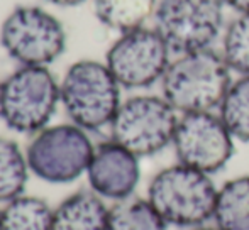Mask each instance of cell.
<instances>
[{"label":"cell","mask_w":249,"mask_h":230,"mask_svg":"<svg viewBox=\"0 0 249 230\" xmlns=\"http://www.w3.org/2000/svg\"><path fill=\"white\" fill-rule=\"evenodd\" d=\"M46 2L53 3V5L58 7H78L82 3H85L87 0H46Z\"/></svg>","instance_id":"21"},{"label":"cell","mask_w":249,"mask_h":230,"mask_svg":"<svg viewBox=\"0 0 249 230\" xmlns=\"http://www.w3.org/2000/svg\"><path fill=\"white\" fill-rule=\"evenodd\" d=\"M212 224L222 230H249V176L226 181L217 191Z\"/></svg>","instance_id":"13"},{"label":"cell","mask_w":249,"mask_h":230,"mask_svg":"<svg viewBox=\"0 0 249 230\" xmlns=\"http://www.w3.org/2000/svg\"><path fill=\"white\" fill-rule=\"evenodd\" d=\"M168 227L148 198L131 197L114 203L108 212L107 230H168Z\"/></svg>","instance_id":"16"},{"label":"cell","mask_w":249,"mask_h":230,"mask_svg":"<svg viewBox=\"0 0 249 230\" xmlns=\"http://www.w3.org/2000/svg\"><path fill=\"white\" fill-rule=\"evenodd\" d=\"M217 112L236 141L249 142V75L232 80Z\"/></svg>","instance_id":"18"},{"label":"cell","mask_w":249,"mask_h":230,"mask_svg":"<svg viewBox=\"0 0 249 230\" xmlns=\"http://www.w3.org/2000/svg\"><path fill=\"white\" fill-rule=\"evenodd\" d=\"M134 152L115 141L95 146L87 169L90 190L114 203L134 197L141 181V164Z\"/></svg>","instance_id":"11"},{"label":"cell","mask_w":249,"mask_h":230,"mask_svg":"<svg viewBox=\"0 0 249 230\" xmlns=\"http://www.w3.org/2000/svg\"><path fill=\"white\" fill-rule=\"evenodd\" d=\"M187 230H222V229H219L215 224H212V222H209V224H203V225H198V227L187 229Z\"/></svg>","instance_id":"22"},{"label":"cell","mask_w":249,"mask_h":230,"mask_svg":"<svg viewBox=\"0 0 249 230\" xmlns=\"http://www.w3.org/2000/svg\"><path fill=\"white\" fill-rule=\"evenodd\" d=\"M234 142L219 112H194L180 115L171 146L178 163L212 176L231 161Z\"/></svg>","instance_id":"10"},{"label":"cell","mask_w":249,"mask_h":230,"mask_svg":"<svg viewBox=\"0 0 249 230\" xmlns=\"http://www.w3.org/2000/svg\"><path fill=\"white\" fill-rule=\"evenodd\" d=\"M180 114L163 95H136L124 100L110 124L112 141L138 158L154 156L173 144Z\"/></svg>","instance_id":"5"},{"label":"cell","mask_w":249,"mask_h":230,"mask_svg":"<svg viewBox=\"0 0 249 230\" xmlns=\"http://www.w3.org/2000/svg\"><path fill=\"white\" fill-rule=\"evenodd\" d=\"M156 7L158 0H93L97 19L121 34L144 27Z\"/></svg>","instance_id":"14"},{"label":"cell","mask_w":249,"mask_h":230,"mask_svg":"<svg viewBox=\"0 0 249 230\" xmlns=\"http://www.w3.org/2000/svg\"><path fill=\"white\" fill-rule=\"evenodd\" d=\"M95 146L75 124L46 127L34 135L26 151L29 169L48 183H71L87 173Z\"/></svg>","instance_id":"7"},{"label":"cell","mask_w":249,"mask_h":230,"mask_svg":"<svg viewBox=\"0 0 249 230\" xmlns=\"http://www.w3.org/2000/svg\"><path fill=\"white\" fill-rule=\"evenodd\" d=\"M53 212L41 198L20 195L0 208V230H51Z\"/></svg>","instance_id":"15"},{"label":"cell","mask_w":249,"mask_h":230,"mask_svg":"<svg viewBox=\"0 0 249 230\" xmlns=\"http://www.w3.org/2000/svg\"><path fill=\"white\" fill-rule=\"evenodd\" d=\"M220 54L237 76L249 75V14H237L222 36Z\"/></svg>","instance_id":"19"},{"label":"cell","mask_w":249,"mask_h":230,"mask_svg":"<svg viewBox=\"0 0 249 230\" xmlns=\"http://www.w3.org/2000/svg\"><path fill=\"white\" fill-rule=\"evenodd\" d=\"M108 212L110 207L92 190L78 191L54 208L51 230H107Z\"/></svg>","instance_id":"12"},{"label":"cell","mask_w":249,"mask_h":230,"mask_svg":"<svg viewBox=\"0 0 249 230\" xmlns=\"http://www.w3.org/2000/svg\"><path fill=\"white\" fill-rule=\"evenodd\" d=\"M61 102L59 85L46 66H20L0 83V118L19 134H37Z\"/></svg>","instance_id":"4"},{"label":"cell","mask_w":249,"mask_h":230,"mask_svg":"<svg viewBox=\"0 0 249 230\" xmlns=\"http://www.w3.org/2000/svg\"><path fill=\"white\" fill-rule=\"evenodd\" d=\"M161 92L178 114L217 112L232 83V71L213 48L171 59Z\"/></svg>","instance_id":"1"},{"label":"cell","mask_w":249,"mask_h":230,"mask_svg":"<svg viewBox=\"0 0 249 230\" xmlns=\"http://www.w3.org/2000/svg\"><path fill=\"white\" fill-rule=\"evenodd\" d=\"M121 88L105 63L82 59L66 71L59 93L71 122L83 131L110 127L119 107Z\"/></svg>","instance_id":"3"},{"label":"cell","mask_w":249,"mask_h":230,"mask_svg":"<svg viewBox=\"0 0 249 230\" xmlns=\"http://www.w3.org/2000/svg\"><path fill=\"white\" fill-rule=\"evenodd\" d=\"M222 2L237 14H249V0H222Z\"/></svg>","instance_id":"20"},{"label":"cell","mask_w":249,"mask_h":230,"mask_svg":"<svg viewBox=\"0 0 249 230\" xmlns=\"http://www.w3.org/2000/svg\"><path fill=\"white\" fill-rule=\"evenodd\" d=\"M222 0H160L154 29L171 54L210 49L224 29Z\"/></svg>","instance_id":"6"},{"label":"cell","mask_w":249,"mask_h":230,"mask_svg":"<svg viewBox=\"0 0 249 230\" xmlns=\"http://www.w3.org/2000/svg\"><path fill=\"white\" fill-rule=\"evenodd\" d=\"M171 63V51L156 29L139 27L121 34L108 48L105 65L122 88L141 90L161 82Z\"/></svg>","instance_id":"9"},{"label":"cell","mask_w":249,"mask_h":230,"mask_svg":"<svg viewBox=\"0 0 249 230\" xmlns=\"http://www.w3.org/2000/svg\"><path fill=\"white\" fill-rule=\"evenodd\" d=\"M29 171L27 158L17 142L0 135V203L24 195Z\"/></svg>","instance_id":"17"},{"label":"cell","mask_w":249,"mask_h":230,"mask_svg":"<svg viewBox=\"0 0 249 230\" xmlns=\"http://www.w3.org/2000/svg\"><path fill=\"white\" fill-rule=\"evenodd\" d=\"M0 44L22 66H48L66 49L63 24L41 7L20 5L0 27Z\"/></svg>","instance_id":"8"},{"label":"cell","mask_w":249,"mask_h":230,"mask_svg":"<svg viewBox=\"0 0 249 230\" xmlns=\"http://www.w3.org/2000/svg\"><path fill=\"white\" fill-rule=\"evenodd\" d=\"M217 191L210 174L177 163L154 174L146 198L170 227L187 230L212 222Z\"/></svg>","instance_id":"2"}]
</instances>
